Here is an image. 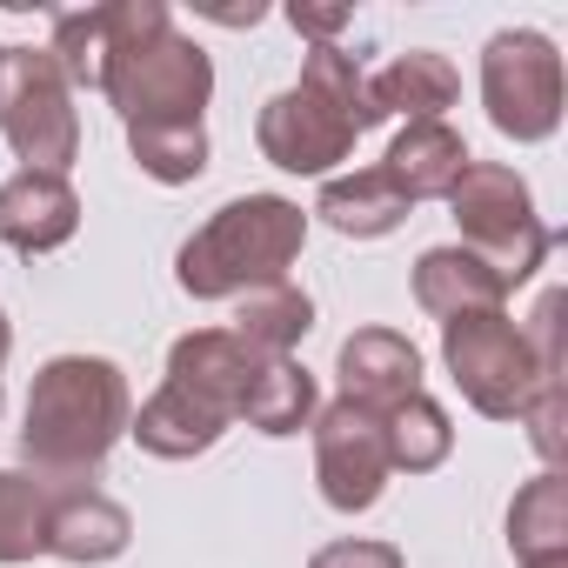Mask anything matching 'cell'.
I'll return each instance as SVG.
<instances>
[{
	"instance_id": "obj_23",
	"label": "cell",
	"mask_w": 568,
	"mask_h": 568,
	"mask_svg": "<svg viewBox=\"0 0 568 568\" xmlns=\"http://www.w3.org/2000/svg\"><path fill=\"white\" fill-rule=\"evenodd\" d=\"M382 435H388V462H395L402 475H428V468H442L448 448H455L448 408L428 402V395H408L402 408H388V415H382Z\"/></svg>"
},
{
	"instance_id": "obj_13",
	"label": "cell",
	"mask_w": 568,
	"mask_h": 568,
	"mask_svg": "<svg viewBox=\"0 0 568 568\" xmlns=\"http://www.w3.org/2000/svg\"><path fill=\"white\" fill-rule=\"evenodd\" d=\"M134 541V515L101 495V488H61L54 515H48V555L54 561H74V568H101L114 555H128Z\"/></svg>"
},
{
	"instance_id": "obj_14",
	"label": "cell",
	"mask_w": 568,
	"mask_h": 568,
	"mask_svg": "<svg viewBox=\"0 0 568 568\" xmlns=\"http://www.w3.org/2000/svg\"><path fill=\"white\" fill-rule=\"evenodd\" d=\"M468 161H475V154H468V141H462L448 121H408V128L395 134L382 174H388V181L402 187V201L415 207V201H448V187L462 181Z\"/></svg>"
},
{
	"instance_id": "obj_24",
	"label": "cell",
	"mask_w": 568,
	"mask_h": 568,
	"mask_svg": "<svg viewBox=\"0 0 568 568\" xmlns=\"http://www.w3.org/2000/svg\"><path fill=\"white\" fill-rule=\"evenodd\" d=\"M128 154L148 181L161 187H187L207 174V128H128Z\"/></svg>"
},
{
	"instance_id": "obj_7",
	"label": "cell",
	"mask_w": 568,
	"mask_h": 568,
	"mask_svg": "<svg viewBox=\"0 0 568 568\" xmlns=\"http://www.w3.org/2000/svg\"><path fill=\"white\" fill-rule=\"evenodd\" d=\"M0 134L41 174L74 168L81 114H74V88L48 48H0Z\"/></svg>"
},
{
	"instance_id": "obj_11",
	"label": "cell",
	"mask_w": 568,
	"mask_h": 568,
	"mask_svg": "<svg viewBox=\"0 0 568 568\" xmlns=\"http://www.w3.org/2000/svg\"><path fill=\"white\" fill-rule=\"evenodd\" d=\"M261 368H267V362H261L254 348H241L227 328H194V335H181V342L168 348V382L187 388L194 402H207V408L227 415V422H241V402H247V388H254Z\"/></svg>"
},
{
	"instance_id": "obj_4",
	"label": "cell",
	"mask_w": 568,
	"mask_h": 568,
	"mask_svg": "<svg viewBox=\"0 0 568 568\" xmlns=\"http://www.w3.org/2000/svg\"><path fill=\"white\" fill-rule=\"evenodd\" d=\"M382 128L375 108H368V74L355 68V54L342 48H308L302 61V81L281 88L261 121H254V141L261 154L281 168V174H328L335 161L355 154V141Z\"/></svg>"
},
{
	"instance_id": "obj_26",
	"label": "cell",
	"mask_w": 568,
	"mask_h": 568,
	"mask_svg": "<svg viewBox=\"0 0 568 568\" xmlns=\"http://www.w3.org/2000/svg\"><path fill=\"white\" fill-rule=\"evenodd\" d=\"M308 568H402V548H395V541H368V535H355V541H328Z\"/></svg>"
},
{
	"instance_id": "obj_15",
	"label": "cell",
	"mask_w": 568,
	"mask_h": 568,
	"mask_svg": "<svg viewBox=\"0 0 568 568\" xmlns=\"http://www.w3.org/2000/svg\"><path fill=\"white\" fill-rule=\"evenodd\" d=\"M227 428H234L227 415H214L207 402H194V395L174 388V382H161V388L134 408V422H128V435H134L154 462H194V455H207Z\"/></svg>"
},
{
	"instance_id": "obj_20",
	"label": "cell",
	"mask_w": 568,
	"mask_h": 568,
	"mask_svg": "<svg viewBox=\"0 0 568 568\" xmlns=\"http://www.w3.org/2000/svg\"><path fill=\"white\" fill-rule=\"evenodd\" d=\"M315 408H322L315 375L288 355V362H267V368L254 375V388H247V402H241V422H247L254 435H267V442H288V435H302V428L315 422Z\"/></svg>"
},
{
	"instance_id": "obj_2",
	"label": "cell",
	"mask_w": 568,
	"mask_h": 568,
	"mask_svg": "<svg viewBox=\"0 0 568 568\" xmlns=\"http://www.w3.org/2000/svg\"><path fill=\"white\" fill-rule=\"evenodd\" d=\"M128 422H134V395H128V375L108 355H54L34 375L28 422H21V455H28L34 475L81 488L114 455Z\"/></svg>"
},
{
	"instance_id": "obj_28",
	"label": "cell",
	"mask_w": 568,
	"mask_h": 568,
	"mask_svg": "<svg viewBox=\"0 0 568 568\" xmlns=\"http://www.w3.org/2000/svg\"><path fill=\"white\" fill-rule=\"evenodd\" d=\"M8 355H14V322L0 315V368H8Z\"/></svg>"
},
{
	"instance_id": "obj_21",
	"label": "cell",
	"mask_w": 568,
	"mask_h": 568,
	"mask_svg": "<svg viewBox=\"0 0 568 568\" xmlns=\"http://www.w3.org/2000/svg\"><path fill=\"white\" fill-rule=\"evenodd\" d=\"M508 548H515V561H555V555H568V481L555 468H541L535 481H521V495L508 501Z\"/></svg>"
},
{
	"instance_id": "obj_18",
	"label": "cell",
	"mask_w": 568,
	"mask_h": 568,
	"mask_svg": "<svg viewBox=\"0 0 568 568\" xmlns=\"http://www.w3.org/2000/svg\"><path fill=\"white\" fill-rule=\"evenodd\" d=\"M315 328V302L295 288V281H274V288H254V295H241V308H234V342L241 348H254L261 362H288L295 348H302V335Z\"/></svg>"
},
{
	"instance_id": "obj_3",
	"label": "cell",
	"mask_w": 568,
	"mask_h": 568,
	"mask_svg": "<svg viewBox=\"0 0 568 568\" xmlns=\"http://www.w3.org/2000/svg\"><path fill=\"white\" fill-rule=\"evenodd\" d=\"M308 247V214L288 194H241L214 207L174 254V281L194 302H241L254 288L288 281Z\"/></svg>"
},
{
	"instance_id": "obj_10",
	"label": "cell",
	"mask_w": 568,
	"mask_h": 568,
	"mask_svg": "<svg viewBox=\"0 0 568 568\" xmlns=\"http://www.w3.org/2000/svg\"><path fill=\"white\" fill-rule=\"evenodd\" d=\"M335 375H342V402L388 415L408 395H422V348L395 328H355L335 355Z\"/></svg>"
},
{
	"instance_id": "obj_9",
	"label": "cell",
	"mask_w": 568,
	"mask_h": 568,
	"mask_svg": "<svg viewBox=\"0 0 568 568\" xmlns=\"http://www.w3.org/2000/svg\"><path fill=\"white\" fill-rule=\"evenodd\" d=\"M315 481H322V501L335 515H368L395 475L388 462V435H382V415L355 408V402H328L315 408Z\"/></svg>"
},
{
	"instance_id": "obj_25",
	"label": "cell",
	"mask_w": 568,
	"mask_h": 568,
	"mask_svg": "<svg viewBox=\"0 0 568 568\" xmlns=\"http://www.w3.org/2000/svg\"><path fill=\"white\" fill-rule=\"evenodd\" d=\"M561 415H568V402H561V382H541V395L521 408V422H528V442H535V455L555 468L561 462Z\"/></svg>"
},
{
	"instance_id": "obj_29",
	"label": "cell",
	"mask_w": 568,
	"mask_h": 568,
	"mask_svg": "<svg viewBox=\"0 0 568 568\" xmlns=\"http://www.w3.org/2000/svg\"><path fill=\"white\" fill-rule=\"evenodd\" d=\"M521 568H568V555H555V561H521Z\"/></svg>"
},
{
	"instance_id": "obj_19",
	"label": "cell",
	"mask_w": 568,
	"mask_h": 568,
	"mask_svg": "<svg viewBox=\"0 0 568 568\" xmlns=\"http://www.w3.org/2000/svg\"><path fill=\"white\" fill-rule=\"evenodd\" d=\"M315 214H322L335 234H348V241H382V234H395V227L408 221V201H402V187H395L382 168H362V174L328 181L322 201H315Z\"/></svg>"
},
{
	"instance_id": "obj_17",
	"label": "cell",
	"mask_w": 568,
	"mask_h": 568,
	"mask_svg": "<svg viewBox=\"0 0 568 568\" xmlns=\"http://www.w3.org/2000/svg\"><path fill=\"white\" fill-rule=\"evenodd\" d=\"M415 302H422L428 315L455 322V315H488V308H501L508 288H501V274H495L481 254H468V247H428V254L415 261Z\"/></svg>"
},
{
	"instance_id": "obj_22",
	"label": "cell",
	"mask_w": 568,
	"mask_h": 568,
	"mask_svg": "<svg viewBox=\"0 0 568 568\" xmlns=\"http://www.w3.org/2000/svg\"><path fill=\"white\" fill-rule=\"evenodd\" d=\"M68 481L48 475H21V468H0V561H34L48 555V515L61 501Z\"/></svg>"
},
{
	"instance_id": "obj_12",
	"label": "cell",
	"mask_w": 568,
	"mask_h": 568,
	"mask_svg": "<svg viewBox=\"0 0 568 568\" xmlns=\"http://www.w3.org/2000/svg\"><path fill=\"white\" fill-rule=\"evenodd\" d=\"M81 227V194L68 174H41V168H21L8 187H0V241L14 254H54L68 247Z\"/></svg>"
},
{
	"instance_id": "obj_5",
	"label": "cell",
	"mask_w": 568,
	"mask_h": 568,
	"mask_svg": "<svg viewBox=\"0 0 568 568\" xmlns=\"http://www.w3.org/2000/svg\"><path fill=\"white\" fill-rule=\"evenodd\" d=\"M448 207H455L462 247L481 254L501 274V288H521V281L548 261V247H555V234L535 214L528 181L515 168H501V161H468L462 181L448 187Z\"/></svg>"
},
{
	"instance_id": "obj_6",
	"label": "cell",
	"mask_w": 568,
	"mask_h": 568,
	"mask_svg": "<svg viewBox=\"0 0 568 568\" xmlns=\"http://www.w3.org/2000/svg\"><path fill=\"white\" fill-rule=\"evenodd\" d=\"M442 362H448V382L462 388V402L488 422H521V408L541 395V382H561L535 362L521 322H508L501 308L442 322Z\"/></svg>"
},
{
	"instance_id": "obj_16",
	"label": "cell",
	"mask_w": 568,
	"mask_h": 568,
	"mask_svg": "<svg viewBox=\"0 0 568 568\" xmlns=\"http://www.w3.org/2000/svg\"><path fill=\"white\" fill-rule=\"evenodd\" d=\"M455 94H462V74L448 68V54H428V48H415V54H395L382 74H368V108H375V121H442L448 108H455Z\"/></svg>"
},
{
	"instance_id": "obj_27",
	"label": "cell",
	"mask_w": 568,
	"mask_h": 568,
	"mask_svg": "<svg viewBox=\"0 0 568 568\" xmlns=\"http://www.w3.org/2000/svg\"><path fill=\"white\" fill-rule=\"evenodd\" d=\"M348 21H355L348 8H315V0H295V8H288V28L308 34L315 48H335V34H342Z\"/></svg>"
},
{
	"instance_id": "obj_30",
	"label": "cell",
	"mask_w": 568,
	"mask_h": 568,
	"mask_svg": "<svg viewBox=\"0 0 568 568\" xmlns=\"http://www.w3.org/2000/svg\"><path fill=\"white\" fill-rule=\"evenodd\" d=\"M0 408H8V395H0Z\"/></svg>"
},
{
	"instance_id": "obj_1",
	"label": "cell",
	"mask_w": 568,
	"mask_h": 568,
	"mask_svg": "<svg viewBox=\"0 0 568 568\" xmlns=\"http://www.w3.org/2000/svg\"><path fill=\"white\" fill-rule=\"evenodd\" d=\"M101 94L121 128H194L214 94V61L174 28L161 0H101Z\"/></svg>"
},
{
	"instance_id": "obj_8",
	"label": "cell",
	"mask_w": 568,
	"mask_h": 568,
	"mask_svg": "<svg viewBox=\"0 0 568 568\" xmlns=\"http://www.w3.org/2000/svg\"><path fill=\"white\" fill-rule=\"evenodd\" d=\"M481 108L508 141H548L561 128V54L535 28H501L481 48Z\"/></svg>"
}]
</instances>
